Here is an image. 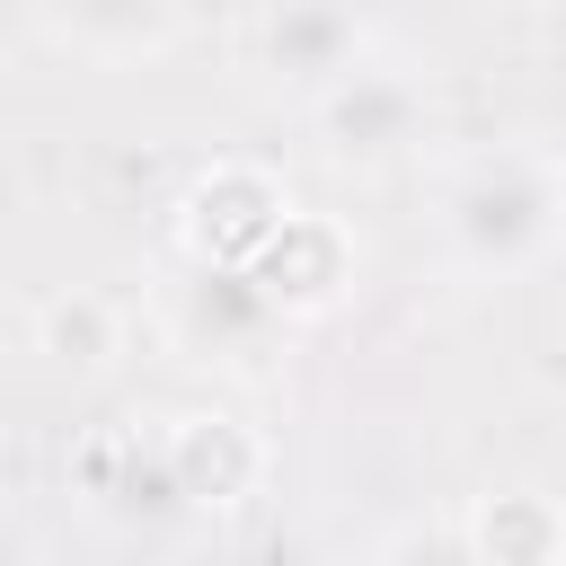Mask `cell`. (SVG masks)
<instances>
[{
    "mask_svg": "<svg viewBox=\"0 0 566 566\" xmlns=\"http://www.w3.org/2000/svg\"><path fill=\"white\" fill-rule=\"evenodd\" d=\"M566 239V168L548 150H478L442 186V248L469 274H522Z\"/></svg>",
    "mask_w": 566,
    "mask_h": 566,
    "instance_id": "cell-1",
    "label": "cell"
},
{
    "mask_svg": "<svg viewBox=\"0 0 566 566\" xmlns=\"http://www.w3.org/2000/svg\"><path fill=\"white\" fill-rule=\"evenodd\" d=\"M44 354L97 371V363L115 354V310H106L97 292H62V301H44Z\"/></svg>",
    "mask_w": 566,
    "mask_h": 566,
    "instance_id": "cell-9",
    "label": "cell"
},
{
    "mask_svg": "<svg viewBox=\"0 0 566 566\" xmlns=\"http://www.w3.org/2000/svg\"><path fill=\"white\" fill-rule=\"evenodd\" d=\"M283 221H292V203H283V186H265L256 168H212V177L186 195V239H195V256H212V265H248Z\"/></svg>",
    "mask_w": 566,
    "mask_h": 566,
    "instance_id": "cell-7",
    "label": "cell"
},
{
    "mask_svg": "<svg viewBox=\"0 0 566 566\" xmlns=\"http://www.w3.org/2000/svg\"><path fill=\"white\" fill-rule=\"evenodd\" d=\"M371 566H478V548H469L460 522H407L371 548Z\"/></svg>",
    "mask_w": 566,
    "mask_h": 566,
    "instance_id": "cell-11",
    "label": "cell"
},
{
    "mask_svg": "<svg viewBox=\"0 0 566 566\" xmlns=\"http://www.w3.org/2000/svg\"><path fill=\"white\" fill-rule=\"evenodd\" d=\"M310 115H318V142L336 159H398L407 142H424L433 97H424V80L407 62H380L371 53L354 80H336L327 97H310Z\"/></svg>",
    "mask_w": 566,
    "mask_h": 566,
    "instance_id": "cell-3",
    "label": "cell"
},
{
    "mask_svg": "<svg viewBox=\"0 0 566 566\" xmlns=\"http://www.w3.org/2000/svg\"><path fill=\"white\" fill-rule=\"evenodd\" d=\"M62 44H88V53H150V44H177L186 35V18H159V9H124V18H97V9H80V18H44Z\"/></svg>",
    "mask_w": 566,
    "mask_h": 566,
    "instance_id": "cell-10",
    "label": "cell"
},
{
    "mask_svg": "<svg viewBox=\"0 0 566 566\" xmlns=\"http://www.w3.org/2000/svg\"><path fill=\"white\" fill-rule=\"evenodd\" d=\"M248 274H256V292H265L283 318H310V310H327V301L354 283V256H345V230H336V221L292 212V221L248 256Z\"/></svg>",
    "mask_w": 566,
    "mask_h": 566,
    "instance_id": "cell-6",
    "label": "cell"
},
{
    "mask_svg": "<svg viewBox=\"0 0 566 566\" xmlns=\"http://www.w3.org/2000/svg\"><path fill=\"white\" fill-rule=\"evenodd\" d=\"M292 318L256 292V274L248 265H212V256H195L186 265V283H168V336L186 345V354H221V363H256L274 336H283Z\"/></svg>",
    "mask_w": 566,
    "mask_h": 566,
    "instance_id": "cell-2",
    "label": "cell"
},
{
    "mask_svg": "<svg viewBox=\"0 0 566 566\" xmlns=\"http://www.w3.org/2000/svg\"><path fill=\"white\" fill-rule=\"evenodd\" d=\"M460 531H469L478 566H566V513L539 486H495Z\"/></svg>",
    "mask_w": 566,
    "mask_h": 566,
    "instance_id": "cell-8",
    "label": "cell"
},
{
    "mask_svg": "<svg viewBox=\"0 0 566 566\" xmlns=\"http://www.w3.org/2000/svg\"><path fill=\"white\" fill-rule=\"evenodd\" d=\"M239 44L265 80H292V88L327 97L336 80H354L371 62V18H354V9H256L239 27Z\"/></svg>",
    "mask_w": 566,
    "mask_h": 566,
    "instance_id": "cell-4",
    "label": "cell"
},
{
    "mask_svg": "<svg viewBox=\"0 0 566 566\" xmlns=\"http://www.w3.org/2000/svg\"><path fill=\"white\" fill-rule=\"evenodd\" d=\"M159 469H168L177 504H212L221 513V504H239L265 478V442L239 416H221V407H186V416L159 424Z\"/></svg>",
    "mask_w": 566,
    "mask_h": 566,
    "instance_id": "cell-5",
    "label": "cell"
}]
</instances>
